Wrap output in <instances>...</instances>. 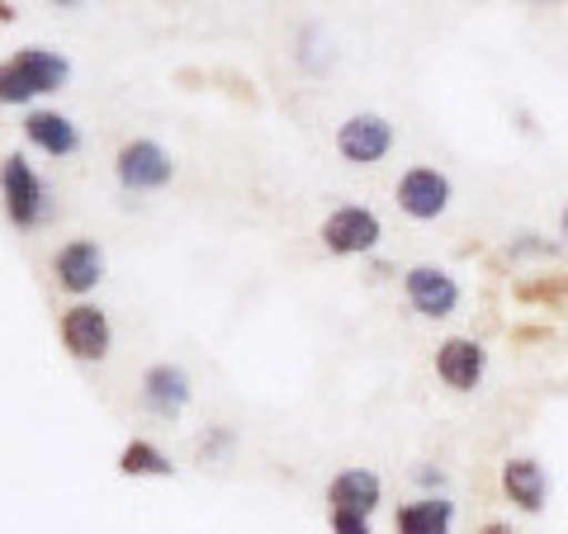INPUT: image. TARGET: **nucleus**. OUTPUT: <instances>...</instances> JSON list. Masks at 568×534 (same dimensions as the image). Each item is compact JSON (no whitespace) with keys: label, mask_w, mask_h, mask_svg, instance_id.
Masks as SVG:
<instances>
[{"label":"nucleus","mask_w":568,"mask_h":534,"mask_svg":"<svg viewBox=\"0 0 568 534\" xmlns=\"http://www.w3.org/2000/svg\"><path fill=\"white\" fill-rule=\"evenodd\" d=\"M455 525V502L450 496H413V502H403L398 515H394V530L398 534H450Z\"/></svg>","instance_id":"2eb2a0df"},{"label":"nucleus","mask_w":568,"mask_h":534,"mask_svg":"<svg viewBox=\"0 0 568 534\" xmlns=\"http://www.w3.org/2000/svg\"><path fill=\"white\" fill-rule=\"evenodd\" d=\"M332 534H375V530H369V515L361 511H332Z\"/></svg>","instance_id":"f3484780"},{"label":"nucleus","mask_w":568,"mask_h":534,"mask_svg":"<svg viewBox=\"0 0 568 534\" xmlns=\"http://www.w3.org/2000/svg\"><path fill=\"white\" fill-rule=\"evenodd\" d=\"M71 81V62L62 52H48V48H20L14 58L0 62V104L10 110H24L39 95L62 91Z\"/></svg>","instance_id":"f257e3e1"},{"label":"nucleus","mask_w":568,"mask_h":534,"mask_svg":"<svg viewBox=\"0 0 568 534\" xmlns=\"http://www.w3.org/2000/svg\"><path fill=\"white\" fill-rule=\"evenodd\" d=\"M114 175H119V185L129 189V194H152V189H166L171 185L175 162H171V152L162 147V142L133 137V142H123V147H119Z\"/></svg>","instance_id":"20e7f679"},{"label":"nucleus","mask_w":568,"mask_h":534,"mask_svg":"<svg viewBox=\"0 0 568 534\" xmlns=\"http://www.w3.org/2000/svg\"><path fill=\"white\" fill-rule=\"evenodd\" d=\"M436 373L450 393H474L488 373V346L474 336H446L436 346Z\"/></svg>","instance_id":"1a4fd4ad"},{"label":"nucleus","mask_w":568,"mask_h":534,"mask_svg":"<svg viewBox=\"0 0 568 534\" xmlns=\"http://www.w3.org/2000/svg\"><path fill=\"white\" fill-rule=\"evenodd\" d=\"M394 199L413 223H436L450 213L455 185H450V175L436 171V166H407L394 185Z\"/></svg>","instance_id":"7ed1b4c3"},{"label":"nucleus","mask_w":568,"mask_h":534,"mask_svg":"<svg viewBox=\"0 0 568 534\" xmlns=\"http://www.w3.org/2000/svg\"><path fill=\"white\" fill-rule=\"evenodd\" d=\"M379 242H384V223L365 204H342L323 218V246L332 256H369Z\"/></svg>","instance_id":"423d86ee"},{"label":"nucleus","mask_w":568,"mask_h":534,"mask_svg":"<svg viewBox=\"0 0 568 534\" xmlns=\"http://www.w3.org/2000/svg\"><path fill=\"white\" fill-rule=\"evenodd\" d=\"M0 204H6V218L20 227V233H33V227L48 223V213H52L43 175L33 171L20 152L0 162Z\"/></svg>","instance_id":"f03ea898"},{"label":"nucleus","mask_w":568,"mask_h":534,"mask_svg":"<svg viewBox=\"0 0 568 534\" xmlns=\"http://www.w3.org/2000/svg\"><path fill=\"white\" fill-rule=\"evenodd\" d=\"M503 496L517 511L540 515L545 502H549V473H545L540 459H530V454L507 459V464H503Z\"/></svg>","instance_id":"f8f14e48"},{"label":"nucleus","mask_w":568,"mask_h":534,"mask_svg":"<svg viewBox=\"0 0 568 534\" xmlns=\"http://www.w3.org/2000/svg\"><path fill=\"white\" fill-rule=\"evenodd\" d=\"M559 237H564V246H568V204H564V213H559Z\"/></svg>","instance_id":"aec40b11"},{"label":"nucleus","mask_w":568,"mask_h":534,"mask_svg":"<svg viewBox=\"0 0 568 534\" xmlns=\"http://www.w3.org/2000/svg\"><path fill=\"white\" fill-rule=\"evenodd\" d=\"M58 336H62L71 360H85V364H100L114 346V327H110V317H104V308H95V302H71V308L62 312V322H58Z\"/></svg>","instance_id":"6e6552de"},{"label":"nucleus","mask_w":568,"mask_h":534,"mask_svg":"<svg viewBox=\"0 0 568 534\" xmlns=\"http://www.w3.org/2000/svg\"><path fill=\"white\" fill-rule=\"evenodd\" d=\"M119 473H123V477H171L175 464L166 459L162 444H152V440H129V444H123V454H119Z\"/></svg>","instance_id":"dca6fc26"},{"label":"nucleus","mask_w":568,"mask_h":534,"mask_svg":"<svg viewBox=\"0 0 568 534\" xmlns=\"http://www.w3.org/2000/svg\"><path fill=\"white\" fill-rule=\"evenodd\" d=\"M398 142V129L384 114H351L342 129H336V156L346 166H379Z\"/></svg>","instance_id":"0eeeda50"},{"label":"nucleus","mask_w":568,"mask_h":534,"mask_svg":"<svg viewBox=\"0 0 568 534\" xmlns=\"http://www.w3.org/2000/svg\"><path fill=\"white\" fill-rule=\"evenodd\" d=\"M194 402V383L181 364H152L142 373V407L162 421L185 417V407Z\"/></svg>","instance_id":"9d476101"},{"label":"nucleus","mask_w":568,"mask_h":534,"mask_svg":"<svg viewBox=\"0 0 568 534\" xmlns=\"http://www.w3.org/2000/svg\"><path fill=\"white\" fill-rule=\"evenodd\" d=\"M403 298H407V308H413L417 317L446 322V317L459 312V302H465V289H459V279L446 275L440 265H413V270L403 275Z\"/></svg>","instance_id":"39448f33"},{"label":"nucleus","mask_w":568,"mask_h":534,"mask_svg":"<svg viewBox=\"0 0 568 534\" xmlns=\"http://www.w3.org/2000/svg\"><path fill=\"white\" fill-rule=\"evenodd\" d=\"M413 477H417L422 487H446V473H440V469H432V464H422Z\"/></svg>","instance_id":"a211bd4d"},{"label":"nucleus","mask_w":568,"mask_h":534,"mask_svg":"<svg viewBox=\"0 0 568 534\" xmlns=\"http://www.w3.org/2000/svg\"><path fill=\"white\" fill-rule=\"evenodd\" d=\"M52 6H81V0H52Z\"/></svg>","instance_id":"412c9836"},{"label":"nucleus","mask_w":568,"mask_h":534,"mask_svg":"<svg viewBox=\"0 0 568 534\" xmlns=\"http://www.w3.org/2000/svg\"><path fill=\"white\" fill-rule=\"evenodd\" d=\"M379 502H384V483H379L375 469H342L327 483V506L332 511H361V515H369Z\"/></svg>","instance_id":"ddd939ff"},{"label":"nucleus","mask_w":568,"mask_h":534,"mask_svg":"<svg viewBox=\"0 0 568 534\" xmlns=\"http://www.w3.org/2000/svg\"><path fill=\"white\" fill-rule=\"evenodd\" d=\"M478 534H521V530H511V525H503V521H488V525L478 530Z\"/></svg>","instance_id":"6ab92c4d"},{"label":"nucleus","mask_w":568,"mask_h":534,"mask_svg":"<svg viewBox=\"0 0 568 534\" xmlns=\"http://www.w3.org/2000/svg\"><path fill=\"white\" fill-rule=\"evenodd\" d=\"M24 137L33 142L39 152H48V156H77L81 152V129L71 123L67 114H58V110H29V119H24Z\"/></svg>","instance_id":"4468645a"},{"label":"nucleus","mask_w":568,"mask_h":534,"mask_svg":"<svg viewBox=\"0 0 568 534\" xmlns=\"http://www.w3.org/2000/svg\"><path fill=\"white\" fill-rule=\"evenodd\" d=\"M52 275H58V289L71 294V298H81V294H91L100 289V279H104V251L95 242H67L58 256H52Z\"/></svg>","instance_id":"9b49d317"}]
</instances>
